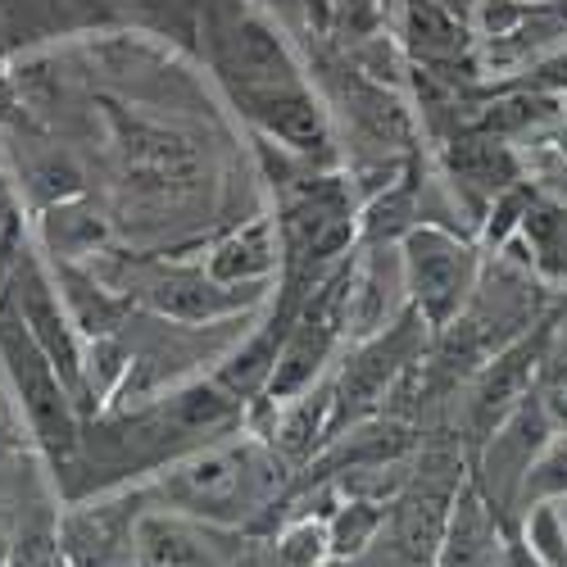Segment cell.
<instances>
[{"instance_id": "obj_21", "label": "cell", "mask_w": 567, "mask_h": 567, "mask_svg": "<svg viewBox=\"0 0 567 567\" xmlns=\"http://www.w3.org/2000/svg\"><path fill=\"white\" fill-rule=\"evenodd\" d=\"M41 227H45V241H51L60 264H78L86 255H96L105 246V236H110L105 218L91 209L82 196L51 205V209H45V218H41Z\"/></svg>"}, {"instance_id": "obj_5", "label": "cell", "mask_w": 567, "mask_h": 567, "mask_svg": "<svg viewBox=\"0 0 567 567\" xmlns=\"http://www.w3.org/2000/svg\"><path fill=\"white\" fill-rule=\"evenodd\" d=\"M427 337H432V327L409 309L395 327L354 346V354L341 363V377L332 382V436L359 427V422H368L382 409V400L400 386V377L413 363H422Z\"/></svg>"}, {"instance_id": "obj_23", "label": "cell", "mask_w": 567, "mask_h": 567, "mask_svg": "<svg viewBox=\"0 0 567 567\" xmlns=\"http://www.w3.org/2000/svg\"><path fill=\"white\" fill-rule=\"evenodd\" d=\"M277 563L281 567H327L332 563V545H327L322 517H296L277 540Z\"/></svg>"}, {"instance_id": "obj_18", "label": "cell", "mask_w": 567, "mask_h": 567, "mask_svg": "<svg viewBox=\"0 0 567 567\" xmlns=\"http://www.w3.org/2000/svg\"><path fill=\"white\" fill-rule=\"evenodd\" d=\"M287 463L309 458L322 441H332V386H313L277 409V427L264 436Z\"/></svg>"}, {"instance_id": "obj_6", "label": "cell", "mask_w": 567, "mask_h": 567, "mask_svg": "<svg viewBox=\"0 0 567 567\" xmlns=\"http://www.w3.org/2000/svg\"><path fill=\"white\" fill-rule=\"evenodd\" d=\"M463 482H467L463 463L454 454H432V458H422V467L391 499V508H386L391 545L409 567H436L450 513H454V495Z\"/></svg>"}, {"instance_id": "obj_7", "label": "cell", "mask_w": 567, "mask_h": 567, "mask_svg": "<svg viewBox=\"0 0 567 567\" xmlns=\"http://www.w3.org/2000/svg\"><path fill=\"white\" fill-rule=\"evenodd\" d=\"M118 177L132 205L141 209H177L182 200L196 196L200 164L196 151L182 136L127 123L118 141Z\"/></svg>"}, {"instance_id": "obj_27", "label": "cell", "mask_w": 567, "mask_h": 567, "mask_svg": "<svg viewBox=\"0 0 567 567\" xmlns=\"http://www.w3.org/2000/svg\"><path fill=\"white\" fill-rule=\"evenodd\" d=\"M554 337H558V346H567V318H563V327H558V332H554Z\"/></svg>"}, {"instance_id": "obj_15", "label": "cell", "mask_w": 567, "mask_h": 567, "mask_svg": "<svg viewBox=\"0 0 567 567\" xmlns=\"http://www.w3.org/2000/svg\"><path fill=\"white\" fill-rule=\"evenodd\" d=\"M504 549H508V523L477 491V482L467 477L454 495V513H450L436 567H504Z\"/></svg>"}, {"instance_id": "obj_19", "label": "cell", "mask_w": 567, "mask_h": 567, "mask_svg": "<svg viewBox=\"0 0 567 567\" xmlns=\"http://www.w3.org/2000/svg\"><path fill=\"white\" fill-rule=\"evenodd\" d=\"M400 32H404L409 51L417 60H427V64L458 60L463 45H467V32H463L458 14L445 6V0H409L404 19H400Z\"/></svg>"}, {"instance_id": "obj_24", "label": "cell", "mask_w": 567, "mask_h": 567, "mask_svg": "<svg viewBox=\"0 0 567 567\" xmlns=\"http://www.w3.org/2000/svg\"><path fill=\"white\" fill-rule=\"evenodd\" d=\"M536 400L545 404V413H549L554 427L567 432V346H558V337H554V346H549V354H545V363H540Z\"/></svg>"}, {"instance_id": "obj_14", "label": "cell", "mask_w": 567, "mask_h": 567, "mask_svg": "<svg viewBox=\"0 0 567 567\" xmlns=\"http://www.w3.org/2000/svg\"><path fill=\"white\" fill-rule=\"evenodd\" d=\"M136 296L173 322H214L227 313H241L255 300V287H223V281L205 272V264L200 268L155 264L136 281Z\"/></svg>"}, {"instance_id": "obj_8", "label": "cell", "mask_w": 567, "mask_h": 567, "mask_svg": "<svg viewBox=\"0 0 567 567\" xmlns=\"http://www.w3.org/2000/svg\"><path fill=\"white\" fill-rule=\"evenodd\" d=\"M6 300L19 309L23 327L32 332V341L45 350V359L55 363V372L69 382V391L82 400V377H86V337L82 327L73 322L69 305H64V291H55L51 272H45L32 255L19 259L10 287H6Z\"/></svg>"}, {"instance_id": "obj_9", "label": "cell", "mask_w": 567, "mask_h": 567, "mask_svg": "<svg viewBox=\"0 0 567 567\" xmlns=\"http://www.w3.org/2000/svg\"><path fill=\"white\" fill-rule=\"evenodd\" d=\"M558 427L549 422V413H545V404L536 400V391L517 404L499 427L482 441V463H477V491L495 504V513L508 517L517 513V491H523V482H527V472H532V463H536V454L545 450V441L554 436Z\"/></svg>"}, {"instance_id": "obj_11", "label": "cell", "mask_w": 567, "mask_h": 567, "mask_svg": "<svg viewBox=\"0 0 567 567\" xmlns=\"http://www.w3.org/2000/svg\"><path fill=\"white\" fill-rule=\"evenodd\" d=\"M409 313L404 287V259L400 241H368L359 259H350V287H346V341H368L386 332Z\"/></svg>"}, {"instance_id": "obj_10", "label": "cell", "mask_w": 567, "mask_h": 567, "mask_svg": "<svg viewBox=\"0 0 567 567\" xmlns=\"http://www.w3.org/2000/svg\"><path fill=\"white\" fill-rule=\"evenodd\" d=\"M554 346L549 327H527L517 341H508L499 354H491L477 372H472V391H467V427L477 432V441H486L499 422L536 391L540 363Z\"/></svg>"}, {"instance_id": "obj_17", "label": "cell", "mask_w": 567, "mask_h": 567, "mask_svg": "<svg viewBox=\"0 0 567 567\" xmlns=\"http://www.w3.org/2000/svg\"><path fill=\"white\" fill-rule=\"evenodd\" d=\"M205 272L223 287H259L281 272V231L272 218H250L231 227L223 241L205 255Z\"/></svg>"}, {"instance_id": "obj_1", "label": "cell", "mask_w": 567, "mask_h": 567, "mask_svg": "<svg viewBox=\"0 0 567 567\" xmlns=\"http://www.w3.org/2000/svg\"><path fill=\"white\" fill-rule=\"evenodd\" d=\"M281 482H287V458L264 436H227L164 467L155 477V495L164 508L236 532L272 508Z\"/></svg>"}, {"instance_id": "obj_4", "label": "cell", "mask_w": 567, "mask_h": 567, "mask_svg": "<svg viewBox=\"0 0 567 567\" xmlns=\"http://www.w3.org/2000/svg\"><path fill=\"white\" fill-rule=\"evenodd\" d=\"M205 51H209V64L218 73V82L227 86L231 105L246 101V96H259V91H272V86H296L305 82L300 78V64L291 60L287 41H281L259 14L250 10H236V6H209V19H205Z\"/></svg>"}, {"instance_id": "obj_28", "label": "cell", "mask_w": 567, "mask_h": 567, "mask_svg": "<svg viewBox=\"0 0 567 567\" xmlns=\"http://www.w3.org/2000/svg\"><path fill=\"white\" fill-rule=\"evenodd\" d=\"M558 78H563V82H567V60H563V64H558Z\"/></svg>"}, {"instance_id": "obj_22", "label": "cell", "mask_w": 567, "mask_h": 567, "mask_svg": "<svg viewBox=\"0 0 567 567\" xmlns=\"http://www.w3.org/2000/svg\"><path fill=\"white\" fill-rule=\"evenodd\" d=\"M545 499H567V432H554L545 441V450L536 454L523 491H517V513L513 517H523L527 508H536Z\"/></svg>"}, {"instance_id": "obj_20", "label": "cell", "mask_w": 567, "mask_h": 567, "mask_svg": "<svg viewBox=\"0 0 567 567\" xmlns=\"http://www.w3.org/2000/svg\"><path fill=\"white\" fill-rule=\"evenodd\" d=\"M386 508L382 499H368V495H341L337 508L322 517L327 523V545H332V563H354L363 558L377 536L386 532Z\"/></svg>"}, {"instance_id": "obj_3", "label": "cell", "mask_w": 567, "mask_h": 567, "mask_svg": "<svg viewBox=\"0 0 567 567\" xmlns=\"http://www.w3.org/2000/svg\"><path fill=\"white\" fill-rule=\"evenodd\" d=\"M0 363H6V377L23 404L37 445L55 463L69 458L78 450V395L55 372V363L45 359V350L32 341L19 309L6 296H0Z\"/></svg>"}, {"instance_id": "obj_16", "label": "cell", "mask_w": 567, "mask_h": 567, "mask_svg": "<svg viewBox=\"0 0 567 567\" xmlns=\"http://www.w3.org/2000/svg\"><path fill=\"white\" fill-rule=\"evenodd\" d=\"M337 73V105L341 114L350 118V127L368 141V146H377L382 155L391 151H409L413 141V118L404 110V101L395 96V91H386V82H372L363 78L359 69H332Z\"/></svg>"}, {"instance_id": "obj_2", "label": "cell", "mask_w": 567, "mask_h": 567, "mask_svg": "<svg viewBox=\"0 0 567 567\" xmlns=\"http://www.w3.org/2000/svg\"><path fill=\"white\" fill-rule=\"evenodd\" d=\"M400 259H404L409 309L432 327V337H441L477 296L482 255L472 250V241H463L458 231L441 223H413L400 236Z\"/></svg>"}, {"instance_id": "obj_12", "label": "cell", "mask_w": 567, "mask_h": 567, "mask_svg": "<svg viewBox=\"0 0 567 567\" xmlns=\"http://www.w3.org/2000/svg\"><path fill=\"white\" fill-rule=\"evenodd\" d=\"M136 517L127 499L69 508L55 527L64 567H136Z\"/></svg>"}, {"instance_id": "obj_29", "label": "cell", "mask_w": 567, "mask_h": 567, "mask_svg": "<svg viewBox=\"0 0 567 567\" xmlns=\"http://www.w3.org/2000/svg\"><path fill=\"white\" fill-rule=\"evenodd\" d=\"M0 567H6V563H0Z\"/></svg>"}, {"instance_id": "obj_26", "label": "cell", "mask_w": 567, "mask_h": 567, "mask_svg": "<svg viewBox=\"0 0 567 567\" xmlns=\"http://www.w3.org/2000/svg\"><path fill=\"white\" fill-rule=\"evenodd\" d=\"M504 567H545L532 549H527V540L517 536V532H508V549H504Z\"/></svg>"}, {"instance_id": "obj_13", "label": "cell", "mask_w": 567, "mask_h": 567, "mask_svg": "<svg viewBox=\"0 0 567 567\" xmlns=\"http://www.w3.org/2000/svg\"><path fill=\"white\" fill-rule=\"evenodd\" d=\"M136 567H236V549L223 527L159 504L136 517Z\"/></svg>"}, {"instance_id": "obj_25", "label": "cell", "mask_w": 567, "mask_h": 567, "mask_svg": "<svg viewBox=\"0 0 567 567\" xmlns=\"http://www.w3.org/2000/svg\"><path fill=\"white\" fill-rule=\"evenodd\" d=\"M23 255H28L23 250V209H19V200L6 192V186H0V296H6V287H10V277H14Z\"/></svg>"}]
</instances>
